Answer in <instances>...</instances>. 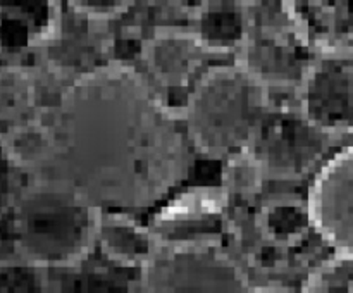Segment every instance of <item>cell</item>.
<instances>
[{"label": "cell", "instance_id": "9", "mask_svg": "<svg viewBox=\"0 0 353 293\" xmlns=\"http://www.w3.org/2000/svg\"><path fill=\"white\" fill-rule=\"evenodd\" d=\"M214 54L195 33L165 31L155 34L145 45V61L152 74L162 85H183L188 81L207 55Z\"/></svg>", "mask_w": 353, "mask_h": 293}, {"label": "cell", "instance_id": "4", "mask_svg": "<svg viewBox=\"0 0 353 293\" xmlns=\"http://www.w3.org/2000/svg\"><path fill=\"white\" fill-rule=\"evenodd\" d=\"M140 283L141 293H252L245 271L219 243L161 245Z\"/></svg>", "mask_w": 353, "mask_h": 293}, {"label": "cell", "instance_id": "10", "mask_svg": "<svg viewBox=\"0 0 353 293\" xmlns=\"http://www.w3.org/2000/svg\"><path fill=\"white\" fill-rule=\"evenodd\" d=\"M97 243L109 261L128 267H143L161 247L150 228L119 212H102Z\"/></svg>", "mask_w": 353, "mask_h": 293}, {"label": "cell", "instance_id": "1", "mask_svg": "<svg viewBox=\"0 0 353 293\" xmlns=\"http://www.w3.org/2000/svg\"><path fill=\"white\" fill-rule=\"evenodd\" d=\"M38 179L105 212L138 209L185 178L190 134L130 68H100L69 85L40 130Z\"/></svg>", "mask_w": 353, "mask_h": 293}, {"label": "cell", "instance_id": "2", "mask_svg": "<svg viewBox=\"0 0 353 293\" xmlns=\"http://www.w3.org/2000/svg\"><path fill=\"white\" fill-rule=\"evenodd\" d=\"M271 110L265 85L245 65L209 68L186 100V131L193 147L210 157L245 154Z\"/></svg>", "mask_w": 353, "mask_h": 293}, {"label": "cell", "instance_id": "12", "mask_svg": "<svg viewBox=\"0 0 353 293\" xmlns=\"http://www.w3.org/2000/svg\"><path fill=\"white\" fill-rule=\"evenodd\" d=\"M264 230L279 243L293 241L307 230H314L309 205L300 200H276L265 207L262 214Z\"/></svg>", "mask_w": 353, "mask_h": 293}, {"label": "cell", "instance_id": "18", "mask_svg": "<svg viewBox=\"0 0 353 293\" xmlns=\"http://www.w3.org/2000/svg\"><path fill=\"white\" fill-rule=\"evenodd\" d=\"M252 293H296L293 290L285 288V286H265L261 290H252Z\"/></svg>", "mask_w": 353, "mask_h": 293}, {"label": "cell", "instance_id": "15", "mask_svg": "<svg viewBox=\"0 0 353 293\" xmlns=\"http://www.w3.org/2000/svg\"><path fill=\"white\" fill-rule=\"evenodd\" d=\"M302 293H353V257L334 254L314 269Z\"/></svg>", "mask_w": 353, "mask_h": 293}, {"label": "cell", "instance_id": "8", "mask_svg": "<svg viewBox=\"0 0 353 293\" xmlns=\"http://www.w3.org/2000/svg\"><path fill=\"white\" fill-rule=\"evenodd\" d=\"M226 205V190L193 186L162 205L148 228L161 245L217 243Z\"/></svg>", "mask_w": 353, "mask_h": 293}, {"label": "cell", "instance_id": "7", "mask_svg": "<svg viewBox=\"0 0 353 293\" xmlns=\"http://www.w3.org/2000/svg\"><path fill=\"white\" fill-rule=\"evenodd\" d=\"M300 109L317 126L353 138V47L316 57L302 79Z\"/></svg>", "mask_w": 353, "mask_h": 293}, {"label": "cell", "instance_id": "5", "mask_svg": "<svg viewBox=\"0 0 353 293\" xmlns=\"http://www.w3.org/2000/svg\"><path fill=\"white\" fill-rule=\"evenodd\" d=\"M340 137L352 138L317 126L302 109L299 112L269 110L247 152L261 165L264 176L299 178L317 161H326L333 154H327L330 145Z\"/></svg>", "mask_w": 353, "mask_h": 293}, {"label": "cell", "instance_id": "16", "mask_svg": "<svg viewBox=\"0 0 353 293\" xmlns=\"http://www.w3.org/2000/svg\"><path fill=\"white\" fill-rule=\"evenodd\" d=\"M21 161L12 145L0 133V217L9 212L19 196Z\"/></svg>", "mask_w": 353, "mask_h": 293}, {"label": "cell", "instance_id": "3", "mask_svg": "<svg viewBox=\"0 0 353 293\" xmlns=\"http://www.w3.org/2000/svg\"><path fill=\"white\" fill-rule=\"evenodd\" d=\"M12 210L21 257L47 269L79 264L97 243L103 212L72 190L41 179L21 190Z\"/></svg>", "mask_w": 353, "mask_h": 293}, {"label": "cell", "instance_id": "17", "mask_svg": "<svg viewBox=\"0 0 353 293\" xmlns=\"http://www.w3.org/2000/svg\"><path fill=\"white\" fill-rule=\"evenodd\" d=\"M79 14L92 19H107L123 12L133 0H69Z\"/></svg>", "mask_w": 353, "mask_h": 293}, {"label": "cell", "instance_id": "19", "mask_svg": "<svg viewBox=\"0 0 353 293\" xmlns=\"http://www.w3.org/2000/svg\"><path fill=\"white\" fill-rule=\"evenodd\" d=\"M241 2H247V0H241Z\"/></svg>", "mask_w": 353, "mask_h": 293}, {"label": "cell", "instance_id": "11", "mask_svg": "<svg viewBox=\"0 0 353 293\" xmlns=\"http://www.w3.org/2000/svg\"><path fill=\"white\" fill-rule=\"evenodd\" d=\"M250 19L241 0H216L203 6L195 34L212 52L226 54L247 43Z\"/></svg>", "mask_w": 353, "mask_h": 293}, {"label": "cell", "instance_id": "14", "mask_svg": "<svg viewBox=\"0 0 353 293\" xmlns=\"http://www.w3.org/2000/svg\"><path fill=\"white\" fill-rule=\"evenodd\" d=\"M50 269L26 261L0 264V293H48Z\"/></svg>", "mask_w": 353, "mask_h": 293}, {"label": "cell", "instance_id": "13", "mask_svg": "<svg viewBox=\"0 0 353 293\" xmlns=\"http://www.w3.org/2000/svg\"><path fill=\"white\" fill-rule=\"evenodd\" d=\"M48 293H131L126 283L100 269H81L74 265L50 271Z\"/></svg>", "mask_w": 353, "mask_h": 293}, {"label": "cell", "instance_id": "6", "mask_svg": "<svg viewBox=\"0 0 353 293\" xmlns=\"http://www.w3.org/2000/svg\"><path fill=\"white\" fill-rule=\"evenodd\" d=\"M310 219L334 254L353 257V141L317 169L307 196Z\"/></svg>", "mask_w": 353, "mask_h": 293}]
</instances>
